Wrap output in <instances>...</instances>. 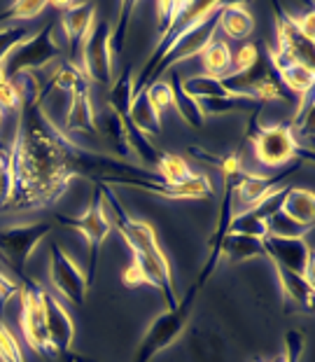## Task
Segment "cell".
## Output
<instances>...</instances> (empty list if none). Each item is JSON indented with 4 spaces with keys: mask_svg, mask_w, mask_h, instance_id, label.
I'll return each mask as SVG.
<instances>
[{
    "mask_svg": "<svg viewBox=\"0 0 315 362\" xmlns=\"http://www.w3.org/2000/svg\"><path fill=\"white\" fill-rule=\"evenodd\" d=\"M96 187L103 194L105 211L112 215V229H117V234L124 238V243L133 255V262L121 272V283L131 290L141 288V285H150L164 297L166 309H173L178 304V295H175L173 285L171 262H168L166 252L161 250L155 227L145 220H133L114 194V187L103 182H96Z\"/></svg>",
    "mask_w": 315,
    "mask_h": 362,
    "instance_id": "7a4b0ae2",
    "label": "cell"
},
{
    "mask_svg": "<svg viewBox=\"0 0 315 362\" xmlns=\"http://www.w3.org/2000/svg\"><path fill=\"white\" fill-rule=\"evenodd\" d=\"M133 101V66H124V71L119 73V78L112 82L110 94H107V107L117 115L119 119H124L129 115V107Z\"/></svg>",
    "mask_w": 315,
    "mask_h": 362,
    "instance_id": "d4e9b609",
    "label": "cell"
},
{
    "mask_svg": "<svg viewBox=\"0 0 315 362\" xmlns=\"http://www.w3.org/2000/svg\"><path fill=\"white\" fill-rule=\"evenodd\" d=\"M157 173L161 175V182L166 185H180L191 178V168L187 164V159L173 155V152H164L161 155V161L157 164Z\"/></svg>",
    "mask_w": 315,
    "mask_h": 362,
    "instance_id": "4dcf8cb0",
    "label": "cell"
},
{
    "mask_svg": "<svg viewBox=\"0 0 315 362\" xmlns=\"http://www.w3.org/2000/svg\"><path fill=\"white\" fill-rule=\"evenodd\" d=\"M191 7V3H184V0H180V3H157V33L159 37L166 33L168 28H173L178 21L182 19V14L187 12Z\"/></svg>",
    "mask_w": 315,
    "mask_h": 362,
    "instance_id": "836d02e7",
    "label": "cell"
},
{
    "mask_svg": "<svg viewBox=\"0 0 315 362\" xmlns=\"http://www.w3.org/2000/svg\"><path fill=\"white\" fill-rule=\"evenodd\" d=\"M110 21H96L94 28L82 47V71L89 82L101 84V87H112L114 68H112V49H110Z\"/></svg>",
    "mask_w": 315,
    "mask_h": 362,
    "instance_id": "9c48e42d",
    "label": "cell"
},
{
    "mask_svg": "<svg viewBox=\"0 0 315 362\" xmlns=\"http://www.w3.org/2000/svg\"><path fill=\"white\" fill-rule=\"evenodd\" d=\"M203 115H225V112H252L259 115L264 103L252 101V98L245 96H227V98H206V101H198Z\"/></svg>",
    "mask_w": 315,
    "mask_h": 362,
    "instance_id": "f1b7e54d",
    "label": "cell"
},
{
    "mask_svg": "<svg viewBox=\"0 0 315 362\" xmlns=\"http://www.w3.org/2000/svg\"><path fill=\"white\" fill-rule=\"evenodd\" d=\"M0 362H26L21 353L19 339L12 334V329L0 318Z\"/></svg>",
    "mask_w": 315,
    "mask_h": 362,
    "instance_id": "8d00e7d4",
    "label": "cell"
},
{
    "mask_svg": "<svg viewBox=\"0 0 315 362\" xmlns=\"http://www.w3.org/2000/svg\"><path fill=\"white\" fill-rule=\"evenodd\" d=\"M222 257H225L229 264H241V262L266 257V255H264L262 238L227 232V236L222 238V243H220V259Z\"/></svg>",
    "mask_w": 315,
    "mask_h": 362,
    "instance_id": "ffe728a7",
    "label": "cell"
},
{
    "mask_svg": "<svg viewBox=\"0 0 315 362\" xmlns=\"http://www.w3.org/2000/svg\"><path fill=\"white\" fill-rule=\"evenodd\" d=\"M44 7H47V3H42V0H17V3H12L5 12H0V21H5V19L30 21V19H35L37 14H42Z\"/></svg>",
    "mask_w": 315,
    "mask_h": 362,
    "instance_id": "d590c367",
    "label": "cell"
},
{
    "mask_svg": "<svg viewBox=\"0 0 315 362\" xmlns=\"http://www.w3.org/2000/svg\"><path fill=\"white\" fill-rule=\"evenodd\" d=\"M21 110V98L14 89L10 80L0 82V112H19Z\"/></svg>",
    "mask_w": 315,
    "mask_h": 362,
    "instance_id": "b9f144b4",
    "label": "cell"
},
{
    "mask_svg": "<svg viewBox=\"0 0 315 362\" xmlns=\"http://www.w3.org/2000/svg\"><path fill=\"white\" fill-rule=\"evenodd\" d=\"M232 218H234V208L232 206H220V215H218V225H215V232L210 234V255L208 262L203 264L201 274L198 279L194 281V285L184 292V297L178 299V304L173 309H166L161 315H157L155 320L150 322L148 332L143 334L141 344L133 353V362H150L157 353L166 351L168 346L175 344L180 339V334L184 332V327L189 325L191 320V311H194V304H196V297L198 292L203 290V285L208 283V279L215 274L218 269V262H220V243L222 238L227 236L229 232V225H232Z\"/></svg>",
    "mask_w": 315,
    "mask_h": 362,
    "instance_id": "3957f363",
    "label": "cell"
},
{
    "mask_svg": "<svg viewBox=\"0 0 315 362\" xmlns=\"http://www.w3.org/2000/svg\"><path fill=\"white\" fill-rule=\"evenodd\" d=\"M42 302H44V322H47V334L54 353H57V358L64 356V353H71L75 341V325L71 313L47 290H44Z\"/></svg>",
    "mask_w": 315,
    "mask_h": 362,
    "instance_id": "9a60e30c",
    "label": "cell"
},
{
    "mask_svg": "<svg viewBox=\"0 0 315 362\" xmlns=\"http://www.w3.org/2000/svg\"><path fill=\"white\" fill-rule=\"evenodd\" d=\"M44 290L35 281H30L24 276V285H21V332H24L26 344L30 351L37 353L42 358H57L49 334H47V322H44Z\"/></svg>",
    "mask_w": 315,
    "mask_h": 362,
    "instance_id": "52a82bcc",
    "label": "cell"
},
{
    "mask_svg": "<svg viewBox=\"0 0 315 362\" xmlns=\"http://www.w3.org/2000/svg\"><path fill=\"white\" fill-rule=\"evenodd\" d=\"M248 136L255 148V157L266 168H278L290 164L295 157H306L313 161V152L299 148V143L292 136L290 122H280L273 127H257V115H252Z\"/></svg>",
    "mask_w": 315,
    "mask_h": 362,
    "instance_id": "277c9868",
    "label": "cell"
},
{
    "mask_svg": "<svg viewBox=\"0 0 315 362\" xmlns=\"http://www.w3.org/2000/svg\"><path fill=\"white\" fill-rule=\"evenodd\" d=\"M275 274H278L280 281V290L285 295L287 302L302 306L306 311H313V297H315V285H313V276L309 274H295L290 269L283 267H273Z\"/></svg>",
    "mask_w": 315,
    "mask_h": 362,
    "instance_id": "d6986e66",
    "label": "cell"
},
{
    "mask_svg": "<svg viewBox=\"0 0 315 362\" xmlns=\"http://www.w3.org/2000/svg\"><path fill=\"white\" fill-rule=\"evenodd\" d=\"M299 30L309 37V40H315V5L309 7V12H306V17H295Z\"/></svg>",
    "mask_w": 315,
    "mask_h": 362,
    "instance_id": "ee69618b",
    "label": "cell"
},
{
    "mask_svg": "<svg viewBox=\"0 0 315 362\" xmlns=\"http://www.w3.org/2000/svg\"><path fill=\"white\" fill-rule=\"evenodd\" d=\"M33 35V30L28 26H5L0 28V71H3V64L10 54L19 47L21 42H26L28 37Z\"/></svg>",
    "mask_w": 315,
    "mask_h": 362,
    "instance_id": "d6a6232c",
    "label": "cell"
},
{
    "mask_svg": "<svg viewBox=\"0 0 315 362\" xmlns=\"http://www.w3.org/2000/svg\"><path fill=\"white\" fill-rule=\"evenodd\" d=\"M21 295V285L17 281H12L3 269H0V318H3V309L7 302H12L14 297Z\"/></svg>",
    "mask_w": 315,
    "mask_h": 362,
    "instance_id": "7bdbcfd3",
    "label": "cell"
},
{
    "mask_svg": "<svg viewBox=\"0 0 315 362\" xmlns=\"http://www.w3.org/2000/svg\"><path fill=\"white\" fill-rule=\"evenodd\" d=\"M64 227H71L75 232H80L84 238H87V248H89V267H87V285L91 288L96 279V264H98V250L105 243V238L112 232V222L110 215L105 211V202L101 189H94L91 194V202L87 213L80 215V218H73V215H59L57 218Z\"/></svg>",
    "mask_w": 315,
    "mask_h": 362,
    "instance_id": "8992f818",
    "label": "cell"
},
{
    "mask_svg": "<svg viewBox=\"0 0 315 362\" xmlns=\"http://www.w3.org/2000/svg\"><path fill=\"white\" fill-rule=\"evenodd\" d=\"M96 127L103 131L105 141L110 143V148L114 150V155L117 157H126L129 152V145H126V136H124V127H121V119L114 115L110 107L103 112L101 122H96Z\"/></svg>",
    "mask_w": 315,
    "mask_h": 362,
    "instance_id": "f546056e",
    "label": "cell"
},
{
    "mask_svg": "<svg viewBox=\"0 0 315 362\" xmlns=\"http://www.w3.org/2000/svg\"><path fill=\"white\" fill-rule=\"evenodd\" d=\"M252 362H264V360H259V358H252Z\"/></svg>",
    "mask_w": 315,
    "mask_h": 362,
    "instance_id": "bcb514c9",
    "label": "cell"
},
{
    "mask_svg": "<svg viewBox=\"0 0 315 362\" xmlns=\"http://www.w3.org/2000/svg\"><path fill=\"white\" fill-rule=\"evenodd\" d=\"M218 28L225 30L232 40H245L255 28V19L243 3H225L218 12Z\"/></svg>",
    "mask_w": 315,
    "mask_h": 362,
    "instance_id": "44dd1931",
    "label": "cell"
},
{
    "mask_svg": "<svg viewBox=\"0 0 315 362\" xmlns=\"http://www.w3.org/2000/svg\"><path fill=\"white\" fill-rule=\"evenodd\" d=\"M0 122H3V112H0Z\"/></svg>",
    "mask_w": 315,
    "mask_h": 362,
    "instance_id": "7dc6e473",
    "label": "cell"
},
{
    "mask_svg": "<svg viewBox=\"0 0 315 362\" xmlns=\"http://www.w3.org/2000/svg\"><path fill=\"white\" fill-rule=\"evenodd\" d=\"M121 122H129V124H133L138 131H143L145 136H157L161 134V115L155 105H152L148 91H141V94L133 96L131 101V107H129V115Z\"/></svg>",
    "mask_w": 315,
    "mask_h": 362,
    "instance_id": "7402d4cb",
    "label": "cell"
},
{
    "mask_svg": "<svg viewBox=\"0 0 315 362\" xmlns=\"http://www.w3.org/2000/svg\"><path fill=\"white\" fill-rule=\"evenodd\" d=\"M304 349H306L304 332H299V329H290V332H285V356H283L285 362H302Z\"/></svg>",
    "mask_w": 315,
    "mask_h": 362,
    "instance_id": "60d3db41",
    "label": "cell"
},
{
    "mask_svg": "<svg viewBox=\"0 0 315 362\" xmlns=\"http://www.w3.org/2000/svg\"><path fill=\"white\" fill-rule=\"evenodd\" d=\"M180 87L187 96L196 98V101H206V98H227L234 96L232 91L222 84L220 78H210V75H191L187 80H180Z\"/></svg>",
    "mask_w": 315,
    "mask_h": 362,
    "instance_id": "4316f807",
    "label": "cell"
},
{
    "mask_svg": "<svg viewBox=\"0 0 315 362\" xmlns=\"http://www.w3.org/2000/svg\"><path fill=\"white\" fill-rule=\"evenodd\" d=\"M273 14H275V30H278V45L275 49L287 54L299 64L313 68V40H309L302 30H299L295 17L285 12L278 3H273Z\"/></svg>",
    "mask_w": 315,
    "mask_h": 362,
    "instance_id": "4fadbf2b",
    "label": "cell"
},
{
    "mask_svg": "<svg viewBox=\"0 0 315 362\" xmlns=\"http://www.w3.org/2000/svg\"><path fill=\"white\" fill-rule=\"evenodd\" d=\"M17 187V143L0 148V213H5Z\"/></svg>",
    "mask_w": 315,
    "mask_h": 362,
    "instance_id": "cb8c5ba5",
    "label": "cell"
},
{
    "mask_svg": "<svg viewBox=\"0 0 315 362\" xmlns=\"http://www.w3.org/2000/svg\"><path fill=\"white\" fill-rule=\"evenodd\" d=\"M14 143L17 187L5 213L54 206L75 178H89L94 185L103 182L114 187L148 173L143 166L82 148L49 119L42 103L21 105Z\"/></svg>",
    "mask_w": 315,
    "mask_h": 362,
    "instance_id": "6da1fadb",
    "label": "cell"
},
{
    "mask_svg": "<svg viewBox=\"0 0 315 362\" xmlns=\"http://www.w3.org/2000/svg\"><path fill=\"white\" fill-rule=\"evenodd\" d=\"M229 232L232 234H245V236H255V238H264L266 232V220L259 215L255 208L243 213H234L232 225H229Z\"/></svg>",
    "mask_w": 315,
    "mask_h": 362,
    "instance_id": "1f68e13d",
    "label": "cell"
},
{
    "mask_svg": "<svg viewBox=\"0 0 315 362\" xmlns=\"http://www.w3.org/2000/svg\"><path fill=\"white\" fill-rule=\"evenodd\" d=\"M96 112L89 98V82L80 84L71 91V107L66 115V127L64 131L68 136L71 134H98L96 127Z\"/></svg>",
    "mask_w": 315,
    "mask_h": 362,
    "instance_id": "e0dca14e",
    "label": "cell"
},
{
    "mask_svg": "<svg viewBox=\"0 0 315 362\" xmlns=\"http://www.w3.org/2000/svg\"><path fill=\"white\" fill-rule=\"evenodd\" d=\"M313 112H315V98L311 91V94L302 96V105H299L295 119L290 122L292 136H295V141L299 143V148L306 152H313V134H315V115Z\"/></svg>",
    "mask_w": 315,
    "mask_h": 362,
    "instance_id": "603a6c76",
    "label": "cell"
},
{
    "mask_svg": "<svg viewBox=\"0 0 315 362\" xmlns=\"http://www.w3.org/2000/svg\"><path fill=\"white\" fill-rule=\"evenodd\" d=\"M96 24V7L91 3H73L68 10L61 12V28L66 33L68 40V52H71L73 64H78L80 52L87 42L91 28Z\"/></svg>",
    "mask_w": 315,
    "mask_h": 362,
    "instance_id": "5bb4252c",
    "label": "cell"
},
{
    "mask_svg": "<svg viewBox=\"0 0 315 362\" xmlns=\"http://www.w3.org/2000/svg\"><path fill=\"white\" fill-rule=\"evenodd\" d=\"M171 91H173V107L178 110L180 117L187 122L191 129H201L206 124V115L198 105L196 98L187 96L180 87V78L173 73V80H171Z\"/></svg>",
    "mask_w": 315,
    "mask_h": 362,
    "instance_id": "83f0119b",
    "label": "cell"
},
{
    "mask_svg": "<svg viewBox=\"0 0 315 362\" xmlns=\"http://www.w3.org/2000/svg\"><path fill=\"white\" fill-rule=\"evenodd\" d=\"M278 211L295 220L297 225L311 229L315 220V192L304 187H285Z\"/></svg>",
    "mask_w": 315,
    "mask_h": 362,
    "instance_id": "ac0fdd59",
    "label": "cell"
},
{
    "mask_svg": "<svg viewBox=\"0 0 315 362\" xmlns=\"http://www.w3.org/2000/svg\"><path fill=\"white\" fill-rule=\"evenodd\" d=\"M145 91H148V96H150V101L152 105L157 107L159 115L166 110V107H171L173 105V91H171V82H152L145 87Z\"/></svg>",
    "mask_w": 315,
    "mask_h": 362,
    "instance_id": "f35d334b",
    "label": "cell"
},
{
    "mask_svg": "<svg viewBox=\"0 0 315 362\" xmlns=\"http://www.w3.org/2000/svg\"><path fill=\"white\" fill-rule=\"evenodd\" d=\"M259 45H255V42H248V45H243L241 49H238V54L232 59V71L229 73H245L248 71L250 66H255V61L259 59Z\"/></svg>",
    "mask_w": 315,
    "mask_h": 362,
    "instance_id": "ab89813d",
    "label": "cell"
},
{
    "mask_svg": "<svg viewBox=\"0 0 315 362\" xmlns=\"http://www.w3.org/2000/svg\"><path fill=\"white\" fill-rule=\"evenodd\" d=\"M198 57H201L206 75H210V78H225V75L232 71L234 54H232V49H229V45L225 40L208 42L203 47V52L198 54Z\"/></svg>",
    "mask_w": 315,
    "mask_h": 362,
    "instance_id": "484cf974",
    "label": "cell"
},
{
    "mask_svg": "<svg viewBox=\"0 0 315 362\" xmlns=\"http://www.w3.org/2000/svg\"><path fill=\"white\" fill-rule=\"evenodd\" d=\"M302 164L304 161L299 159L292 166H287L285 171H280L275 175H257V173L241 171L234 180V199L241 202V206L245 208V211L262 206L268 197H273L275 192H280L283 187H285V180L292 178V175L302 168Z\"/></svg>",
    "mask_w": 315,
    "mask_h": 362,
    "instance_id": "8fae6325",
    "label": "cell"
},
{
    "mask_svg": "<svg viewBox=\"0 0 315 362\" xmlns=\"http://www.w3.org/2000/svg\"><path fill=\"white\" fill-rule=\"evenodd\" d=\"M271 362H285V358H275V360H271Z\"/></svg>",
    "mask_w": 315,
    "mask_h": 362,
    "instance_id": "f6af8a7d",
    "label": "cell"
},
{
    "mask_svg": "<svg viewBox=\"0 0 315 362\" xmlns=\"http://www.w3.org/2000/svg\"><path fill=\"white\" fill-rule=\"evenodd\" d=\"M52 232L49 222H30V225H14L0 229V257L24 279V267L33 255L42 238Z\"/></svg>",
    "mask_w": 315,
    "mask_h": 362,
    "instance_id": "ba28073f",
    "label": "cell"
},
{
    "mask_svg": "<svg viewBox=\"0 0 315 362\" xmlns=\"http://www.w3.org/2000/svg\"><path fill=\"white\" fill-rule=\"evenodd\" d=\"M54 28H57V19L49 21L42 30H37L28 37L26 42H21L3 64V75L5 80H14L21 73H35L47 68L54 59L61 57V45L54 37Z\"/></svg>",
    "mask_w": 315,
    "mask_h": 362,
    "instance_id": "5b68a950",
    "label": "cell"
},
{
    "mask_svg": "<svg viewBox=\"0 0 315 362\" xmlns=\"http://www.w3.org/2000/svg\"><path fill=\"white\" fill-rule=\"evenodd\" d=\"M264 255L271 259L273 267L290 269L295 274H309L313 272V252L311 245L306 243L304 236H271L266 234L262 238Z\"/></svg>",
    "mask_w": 315,
    "mask_h": 362,
    "instance_id": "7c38bea8",
    "label": "cell"
},
{
    "mask_svg": "<svg viewBox=\"0 0 315 362\" xmlns=\"http://www.w3.org/2000/svg\"><path fill=\"white\" fill-rule=\"evenodd\" d=\"M266 232L271 236H285V238H292V236H304L306 232H311L309 227H302L297 225L295 220H290L287 215H283L280 211L271 213L266 218Z\"/></svg>",
    "mask_w": 315,
    "mask_h": 362,
    "instance_id": "e575fe53",
    "label": "cell"
},
{
    "mask_svg": "<svg viewBox=\"0 0 315 362\" xmlns=\"http://www.w3.org/2000/svg\"><path fill=\"white\" fill-rule=\"evenodd\" d=\"M266 57L271 61L275 75H278L280 84L285 87V91H292L297 96H306L311 94L313 87H315V73L313 68L299 64L287 54H283L278 49H266Z\"/></svg>",
    "mask_w": 315,
    "mask_h": 362,
    "instance_id": "2e32d148",
    "label": "cell"
},
{
    "mask_svg": "<svg viewBox=\"0 0 315 362\" xmlns=\"http://www.w3.org/2000/svg\"><path fill=\"white\" fill-rule=\"evenodd\" d=\"M49 281L61 292V297L68 299L75 306H82L87 299V276L82 274L80 264L59 243L49 245Z\"/></svg>",
    "mask_w": 315,
    "mask_h": 362,
    "instance_id": "30bf717a",
    "label": "cell"
},
{
    "mask_svg": "<svg viewBox=\"0 0 315 362\" xmlns=\"http://www.w3.org/2000/svg\"><path fill=\"white\" fill-rule=\"evenodd\" d=\"M133 12V3H121L119 5V21H117V28L110 33V49L121 54L124 49V40H126V28H129V17Z\"/></svg>",
    "mask_w": 315,
    "mask_h": 362,
    "instance_id": "74e56055",
    "label": "cell"
}]
</instances>
